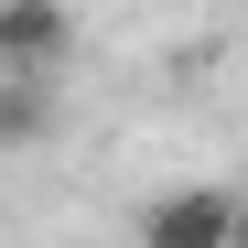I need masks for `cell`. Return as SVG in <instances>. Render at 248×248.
Wrapping results in <instances>:
<instances>
[{
    "label": "cell",
    "mask_w": 248,
    "mask_h": 248,
    "mask_svg": "<svg viewBox=\"0 0 248 248\" xmlns=\"http://www.w3.org/2000/svg\"><path fill=\"white\" fill-rule=\"evenodd\" d=\"M130 227H140L151 248H237V194H216V184H173V194H151Z\"/></svg>",
    "instance_id": "cell-1"
},
{
    "label": "cell",
    "mask_w": 248,
    "mask_h": 248,
    "mask_svg": "<svg viewBox=\"0 0 248 248\" xmlns=\"http://www.w3.org/2000/svg\"><path fill=\"white\" fill-rule=\"evenodd\" d=\"M32 140H54V76L0 65V151H32Z\"/></svg>",
    "instance_id": "cell-3"
},
{
    "label": "cell",
    "mask_w": 248,
    "mask_h": 248,
    "mask_svg": "<svg viewBox=\"0 0 248 248\" xmlns=\"http://www.w3.org/2000/svg\"><path fill=\"white\" fill-rule=\"evenodd\" d=\"M65 54H76V11L65 0H0V65L65 76Z\"/></svg>",
    "instance_id": "cell-2"
},
{
    "label": "cell",
    "mask_w": 248,
    "mask_h": 248,
    "mask_svg": "<svg viewBox=\"0 0 248 248\" xmlns=\"http://www.w3.org/2000/svg\"><path fill=\"white\" fill-rule=\"evenodd\" d=\"M237 248H248V205H237Z\"/></svg>",
    "instance_id": "cell-4"
}]
</instances>
